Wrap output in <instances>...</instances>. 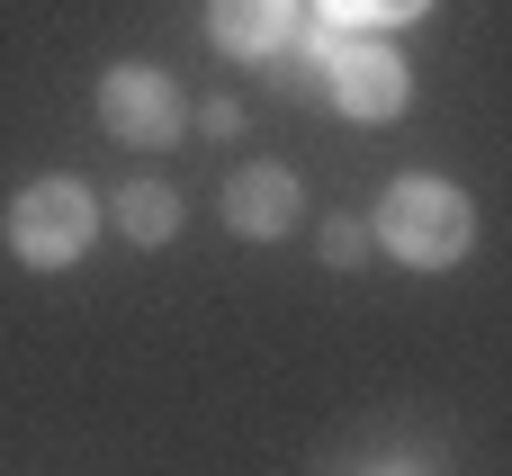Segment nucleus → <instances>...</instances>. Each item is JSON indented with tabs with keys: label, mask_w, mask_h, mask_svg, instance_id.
Segmentation results:
<instances>
[{
	"label": "nucleus",
	"mask_w": 512,
	"mask_h": 476,
	"mask_svg": "<svg viewBox=\"0 0 512 476\" xmlns=\"http://www.w3.org/2000/svg\"><path fill=\"white\" fill-rule=\"evenodd\" d=\"M297 216H306L297 171H279V162H243V171L225 180V225H234L243 243H279V234H297Z\"/></svg>",
	"instance_id": "obj_5"
},
{
	"label": "nucleus",
	"mask_w": 512,
	"mask_h": 476,
	"mask_svg": "<svg viewBox=\"0 0 512 476\" xmlns=\"http://www.w3.org/2000/svg\"><path fill=\"white\" fill-rule=\"evenodd\" d=\"M117 225H126V243H171L180 234V198L162 180H135V189H117Z\"/></svg>",
	"instance_id": "obj_7"
},
{
	"label": "nucleus",
	"mask_w": 512,
	"mask_h": 476,
	"mask_svg": "<svg viewBox=\"0 0 512 476\" xmlns=\"http://www.w3.org/2000/svg\"><path fill=\"white\" fill-rule=\"evenodd\" d=\"M99 126L117 144H180L189 99H180V81L162 63H108L99 72Z\"/></svg>",
	"instance_id": "obj_4"
},
{
	"label": "nucleus",
	"mask_w": 512,
	"mask_h": 476,
	"mask_svg": "<svg viewBox=\"0 0 512 476\" xmlns=\"http://www.w3.org/2000/svg\"><path fill=\"white\" fill-rule=\"evenodd\" d=\"M198 126L225 144V135H243V108H234V99H207V108H198Z\"/></svg>",
	"instance_id": "obj_10"
},
{
	"label": "nucleus",
	"mask_w": 512,
	"mask_h": 476,
	"mask_svg": "<svg viewBox=\"0 0 512 476\" xmlns=\"http://www.w3.org/2000/svg\"><path fill=\"white\" fill-rule=\"evenodd\" d=\"M324 261H333V270H360V261H369V225H360V216H333V225H324Z\"/></svg>",
	"instance_id": "obj_9"
},
{
	"label": "nucleus",
	"mask_w": 512,
	"mask_h": 476,
	"mask_svg": "<svg viewBox=\"0 0 512 476\" xmlns=\"http://www.w3.org/2000/svg\"><path fill=\"white\" fill-rule=\"evenodd\" d=\"M423 9L432 0H315V18H333V27H405Z\"/></svg>",
	"instance_id": "obj_8"
},
{
	"label": "nucleus",
	"mask_w": 512,
	"mask_h": 476,
	"mask_svg": "<svg viewBox=\"0 0 512 476\" xmlns=\"http://www.w3.org/2000/svg\"><path fill=\"white\" fill-rule=\"evenodd\" d=\"M297 27H306V0H216V9H207V36H216L234 63H270V54H288Z\"/></svg>",
	"instance_id": "obj_6"
},
{
	"label": "nucleus",
	"mask_w": 512,
	"mask_h": 476,
	"mask_svg": "<svg viewBox=\"0 0 512 476\" xmlns=\"http://www.w3.org/2000/svg\"><path fill=\"white\" fill-rule=\"evenodd\" d=\"M99 243V198L81 189V180H27L18 198H9V252L27 261V270H72L81 252Z\"/></svg>",
	"instance_id": "obj_2"
},
{
	"label": "nucleus",
	"mask_w": 512,
	"mask_h": 476,
	"mask_svg": "<svg viewBox=\"0 0 512 476\" xmlns=\"http://www.w3.org/2000/svg\"><path fill=\"white\" fill-rule=\"evenodd\" d=\"M378 243L405 261V270H459L468 243H477V207L459 180L441 171H405L387 198H378Z\"/></svg>",
	"instance_id": "obj_1"
},
{
	"label": "nucleus",
	"mask_w": 512,
	"mask_h": 476,
	"mask_svg": "<svg viewBox=\"0 0 512 476\" xmlns=\"http://www.w3.org/2000/svg\"><path fill=\"white\" fill-rule=\"evenodd\" d=\"M324 99H333L342 117H360V126H387V117H405L414 72H405V54H396L378 27H342L333 54H324Z\"/></svg>",
	"instance_id": "obj_3"
}]
</instances>
